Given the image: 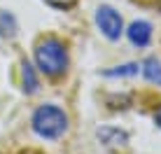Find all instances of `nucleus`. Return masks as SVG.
<instances>
[{
    "instance_id": "39448f33",
    "label": "nucleus",
    "mask_w": 161,
    "mask_h": 154,
    "mask_svg": "<svg viewBox=\"0 0 161 154\" xmlns=\"http://www.w3.org/2000/svg\"><path fill=\"white\" fill-rule=\"evenodd\" d=\"M21 80H24V91L26 93H35L40 89V80H37V75H35V68H33L28 61L21 63Z\"/></svg>"
},
{
    "instance_id": "1a4fd4ad",
    "label": "nucleus",
    "mask_w": 161,
    "mask_h": 154,
    "mask_svg": "<svg viewBox=\"0 0 161 154\" xmlns=\"http://www.w3.org/2000/svg\"><path fill=\"white\" fill-rule=\"evenodd\" d=\"M140 73L138 63H126V65H117L114 70H105V77H133Z\"/></svg>"
},
{
    "instance_id": "7ed1b4c3",
    "label": "nucleus",
    "mask_w": 161,
    "mask_h": 154,
    "mask_svg": "<svg viewBox=\"0 0 161 154\" xmlns=\"http://www.w3.org/2000/svg\"><path fill=\"white\" fill-rule=\"evenodd\" d=\"M96 26L101 28V33L108 40H119L121 33H124L121 14L112 7H98L96 9Z\"/></svg>"
},
{
    "instance_id": "20e7f679",
    "label": "nucleus",
    "mask_w": 161,
    "mask_h": 154,
    "mask_svg": "<svg viewBox=\"0 0 161 154\" xmlns=\"http://www.w3.org/2000/svg\"><path fill=\"white\" fill-rule=\"evenodd\" d=\"M126 35H129L131 45L147 47L149 40H152V26H149L147 21H133V24L129 26V30H126Z\"/></svg>"
},
{
    "instance_id": "f257e3e1",
    "label": "nucleus",
    "mask_w": 161,
    "mask_h": 154,
    "mask_svg": "<svg viewBox=\"0 0 161 154\" xmlns=\"http://www.w3.org/2000/svg\"><path fill=\"white\" fill-rule=\"evenodd\" d=\"M35 65L49 77H58L68 68V49L58 37H47L35 47Z\"/></svg>"
},
{
    "instance_id": "6e6552de",
    "label": "nucleus",
    "mask_w": 161,
    "mask_h": 154,
    "mask_svg": "<svg viewBox=\"0 0 161 154\" xmlns=\"http://www.w3.org/2000/svg\"><path fill=\"white\" fill-rule=\"evenodd\" d=\"M0 35L9 37V40L16 35V19L9 12H3V9H0Z\"/></svg>"
},
{
    "instance_id": "9d476101",
    "label": "nucleus",
    "mask_w": 161,
    "mask_h": 154,
    "mask_svg": "<svg viewBox=\"0 0 161 154\" xmlns=\"http://www.w3.org/2000/svg\"><path fill=\"white\" fill-rule=\"evenodd\" d=\"M44 3L52 5V7H56V9H70L77 0H44Z\"/></svg>"
},
{
    "instance_id": "423d86ee",
    "label": "nucleus",
    "mask_w": 161,
    "mask_h": 154,
    "mask_svg": "<svg viewBox=\"0 0 161 154\" xmlns=\"http://www.w3.org/2000/svg\"><path fill=\"white\" fill-rule=\"evenodd\" d=\"M98 138L108 147H121V145H126L129 135H126L124 131H119V129H101L98 131Z\"/></svg>"
},
{
    "instance_id": "9b49d317",
    "label": "nucleus",
    "mask_w": 161,
    "mask_h": 154,
    "mask_svg": "<svg viewBox=\"0 0 161 154\" xmlns=\"http://www.w3.org/2000/svg\"><path fill=\"white\" fill-rule=\"evenodd\" d=\"M154 122H157V126L161 129V107L157 110V114H154Z\"/></svg>"
},
{
    "instance_id": "f03ea898",
    "label": "nucleus",
    "mask_w": 161,
    "mask_h": 154,
    "mask_svg": "<svg viewBox=\"0 0 161 154\" xmlns=\"http://www.w3.org/2000/svg\"><path fill=\"white\" fill-rule=\"evenodd\" d=\"M31 126L40 138L56 140L68 131V114H65L58 105L47 103V105H40L35 112H33Z\"/></svg>"
},
{
    "instance_id": "0eeeda50",
    "label": "nucleus",
    "mask_w": 161,
    "mask_h": 154,
    "mask_svg": "<svg viewBox=\"0 0 161 154\" xmlns=\"http://www.w3.org/2000/svg\"><path fill=\"white\" fill-rule=\"evenodd\" d=\"M140 73L149 84H157V86L161 84V63L157 58H147V61L140 65Z\"/></svg>"
}]
</instances>
